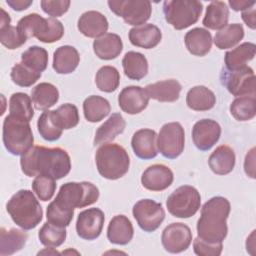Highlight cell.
Segmentation results:
<instances>
[{"instance_id": "1", "label": "cell", "mask_w": 256, "mask_h": 256, "mask_svg": "<svg viewBox=\"0 0 256 256\" xmlns=\"http://www.w3.org/2000/svg\"><path fill=\"white\" fill-rule=\"evenodd\" d=\"M99 198L98 188L91 182H67L63 184L56 198L48 205L47 221L67 227L74 215L75 208H84Z\"/></svg>"}, {"instance_id": "2", "label": "cell", "mask_w": 256, "mask_h": 256, "mask_svg": "<svg viewBox=\"0 0 256 256\" xmlns=\"http://www.w3.org/2000/svg\"><path fill=\"white\" fill-rule=\"evenodd\" d=\"M20 165L22 172L28 177L48 175L58 180L70 172L71 160L67 151L60 147L36 145L21 155Z\"/></svg>"}, {"instance_id": "3", "label": "cell", "mask_w": 256, "mask_h": 256, "mask_svg": "<svg viewBox=\"0 0 256 256\" xmlns=\"http://www.w3.org/2000/svg\"><path fill=\"white\" fill-rule=\"evenodd\" d=\"M230 213V202L222 197L215 196L209 199L201 208V216L197 221V234L202 240L209 243L222 242L228 232L227 218Z\"/></svg>"}, {"instance_id": "4", "label": "cell", "mask_w": 256, "mask_h": 256, "mask_svg": "<svg viewBox=\"0 0 256 256\" xmlns=\"http://www.w3.org/2000/svg\"><path fill=\"white\" fill-rule=\"evenodd\" d=\"M6 209L13 222L24 230L34 229L42 220L43 210L33 192L21 189L7 202Z\"/></svg>"}, {"instance_id": "5", "label": "cell", "mask_w": 256, "mask_h": 256, "mask_svg": "<svg viewBox=\"0 0 256 256\" xmlns=\"http://www.w3.org/2000/svg\"><path fill=\"white\" fill-rule=\"evenodd\" d=\"M95 162L99 174L109 180L123 177L130 166L127 151L117 143L101 144L96 151Z\"/></svg>"}, {"instance_id": "6", "label": "cell", "mask_w": 256, "mask_h": 256, "mask_svg": "<svg viewBox=\"0 0 256 256\" xmlns=\"http://www.w3.org/2000/svg\"><path fill=\"white\" fill-rule=\"evenodd\" d=\"M3 143L13 155H23L33 147L34 137L29 121L9 114L3 121Z\"/></svg>"}, {"instance_id": "7", "label": "cell", "mask_w": 256, "mask_h": 256, "mask_svg": "<svg viewBox=\"0 0 256 256\" xmlns=\"http://www.w3.org/2000/svg\"><path fill=\"white\" fill-rule=\"evenodd\" d=\"M202 10L203 5L197 0H167L163 3L165 20L177 30L195 24Z\"/></svg>"}, {"instance_id": "8", "label": "cell", "mask_w": 256, "mask_h": 256, "mask_svg": "<svg viewBox=\"0 0 256 256\" xmlns=\"http://www.w3.org/2000/svg\"><path fill=\"white\" fill-rule=\"evenodd\" d=\"M201 204L198 190L190 185H183L174 190L167 198L169 213L176 218H190L196 214Z\"/></svg>"}, {"instance_id": "9", "label": "cell", "mask_w": 256, "mask_h": 256, "mask_svg": "<svg viewBox=\"0 0 256 256\" xmlns=\"http://www.w3.org/2000/svg\"><path fill=\"white\" fill-rule=\"evenodd\" d=\"M107 3L110 10L129 25L145 24L152 12L151 2L148 0H109Z\"/></svg>"}, {"instance_id": "10", "label": "cell", "mask_w": 256, "mask_h": 256, "mask_svg": "<svg viewBox=\"0 0 256 256\" xmlns=\"http://www.w3.org/2000/svg\"><path fill=\"white\" fill-rule=\"evenodd\" d=\"M185 133L179 122L164 124L157 136L159 152L168 159H175L181 155L185 145Z\"/></svg>"}, {"instance_id": "11", "label": "cell", "mask_w": 256, "mask_h": 256, "mask_svg": "<svg viewBox=\"0 0 256 256\" xmlns=\"http://www.w3.org/2000/svg\"><path fill=\"white\" fill-rule=\"evenodd\" d=\"M221 83L234 96H255V74L251 67L229 71L223 69L220 75Z\"/></svg>"}, {"instance_id": "12", "label": "cell", "mask_w": 256, "mask_h": 256, "mask_svg": "<svg viewBox=\"0 0 256 256\" xmlns=\"http://www.w3.org/2000/svg\"><path fill=\"white\" fill-rule=\"evenodd\" d=\"M132 213L139 227L145 232H153L158 229L165 218L162 204L152 199H142L136 202Z\"/></svg>"}, {"instance_id": "13", "label": "cell", "mask_w": 256, "mask_h": 256, "mask_svg": "<svg viewBox=\"0 0 256 256\" xmlns=\"http://www.w3.org/2000/svg\"><path fill=\"white\" fill-rule=\"evenodd\" d=\"M161 242L166 251L180 253L189 248L192 242V232L184 223H171L163 230Z\"/></svg>"}, {"instance_id": "14", "label": "cell", "mask_w": 256, "mask_h": 256, "mask_svg": "<svg viewBox=\"0 0 256 256\" xmlns=\"http://www.w3.org/2000/svg\"><path fill=\"white\" fill-rule=\"evenodd\" d=\"M104 212L99 208H89L79 213L76 221V232L85 240H94L102 232L104 225Z\"/></svg>"}, {"instance_id": "15", "label": "cell", "mask_w": 256, "mask_h": 256, "mask_svg": "<svg viewBox=\"0 0 256 256\" xmlns=\"http://www.w3.org/2000/svg\"><path fill=\"white\" fill-rule=\"evenodd\" d=\"M221 127L215 120L202 119L197 121L192 128V139L197 149L210 150L219 140Z\"/></svg>"}, {"instance_id": "16", "label": "cell", "mask_w": 256, "mask_h": 256, "mask_svg": "<svg viewBox=\"0 0 256 256\" xmlns=\"http://www.w3.org/2000/svg\"><path fill=\"white\" fill-rule=\"evenodd\" d=\"M119 107L130 115L142 112L149 103V96L140 86H127L122 89L118 96Z\"/></svg>"}, {"instance_id": "17", "label": "cell", "mask_w": 256, "mask_h": 256, "mask_svg": "<svg viewBox=\"0 0 256 256\" xmlns=\"http://www.w3.org/2000/svg\"><path fill=\"white\" fill-rule=\"evenodd\" d=\"M173 180L174 175L172 170L163 164L149 166L141 177L143 187L150 191H163L172 184Z\"/></svg>"}, {"instance_id": "18", "label": "cell", "mask_w": 256, "mask_h": 256, "mask_svg": "<svg viewBox=\"0 0 256 256\" xmlns=\"http://www.w3.org/2000/svg\"><path fill=\"white\" fill-rule=\"evenodd\" d=\"M157 134L152 129L137 130L131 139V146L134 154L140 159H152L158 154Z\"/></svg>"}, {"instance_id": "19", "label": "cell", "mask_w": 256, "mask_h": 256, "mask_svg": "<svg viewBox=\"0 0 256 256\" xmlns=\"http://www.w3.org/2000/svg\"><path fill=\"white\" fill-rule=\"evenodd\" d=\"M78 30L86 37L98 38L108 30L107 18L100 12L90 10L84 12L78 19Z\"/></svg>"}, {"instance_id": "20", "label": "cell", "mask_w": 256, "mask_h": 256, "mask_svg": "<svg viewBox=\"0 0 256 256\" xmlns=\"http://www.w3.org/2000/svg\"><path fill=\"white\" fill-rule=\"evenodd\" d=\"M128 36L132 45L144 49H152L156 47L162 39L160 29L151 23L131 28Z\"/></svg>"}, {"instance_id": "21", "label": "cell", "mask_w": 256, "mask_h": 256, "mask_svg": "<svg viewBox=\"0 0 256 256\" xmlns=\"http://www.w3.org/2000/svg\"><path fill=\"white\" fill-rule=\"evenodd\" d=\"M133 234V225L125 215H116L110 220L107 228V238L111 243L126 245L132 240Z\"/></svg>"}, {"instance_id": "22", "label": "cell", "mask_w": 256, "mask_h": 256, "mask_svg": "<svg viewBox=\"0 0 256 256\" xmlns=\"http://www.w3.org/2000/svg\"><path fill=\"white\" fill-rule=\"evenodd\" d=\"M182 86L175 79L158 81L153 84H148L145 91L149 98L160 102H174L178 100Z\"/></svg>"}, {"instance_id": "23", "label": "cell", "mask_w": 256, "mask_h": 256, "mask_svg": "<svg viewBox=\"0 0 256 256\" xmlns=\"http://www.w3.org/2000/svg\"><path fill=\"white\" fill-rule=\"evenodd\" d=\"M123 49V43L119 35L106 33L93 42V50L96 56L102 60H112L117 58Z\"/></svg>"}, {"instance_id": "24", "label": "cell", "mask_w": 256, "mask_h": 256, "mask_svg": "<svg viewBox=\"0 0 256 256\" xmlns=\"http://www.w3.org/2000/svg\"><path fill=\"white\" fill-rule=\"evenodd\" d=\"M187 50L195 56H205L211 49L212 36L211 33L200 27H196L188 31L184 37Z\"/></svg>"}, {"instance_id": "25", "label": "cell", "mask_w": 256, "mask_h": 256, "mask_svg": "<svg viewBox=\"0 0 256 256\" xmlns=\"http://www.w3.org/2000/svg\"><path fill=\"white\" fill-rule=\"evenodd\" d=\"M255 51L256 46L251 42H244L236 48L227 51L224 57L225 69L235 71L248 66L247 63L254 58Z\"/></svg>"}, {"instance_id": "26", "label": "cell", "mask_w": 256, "mask_h": 256, "mask_svg": "<svg viewBox=\"0 0 256 256\" xmlns=\"http://www.w3.org/2000/svg\"><path fill=\"white\" fill-rule=\"evenodd\" d=\"M79 61L80 56L75 47L60 46L53 54V69L58 74H69L77 68Z\"/></svg>"}, {"instance_id": "27", "label": "cell", "mask_w": 256, "mask_h": 256, "mask_svg": "<svg viewBox=\"0 0 256 256\" xmlns=\"http://www.w3.org/2000/svg\"><path fill=\"white\" fill-rule=\"evenodd\" d=\"M208 164L215 174L226 175L234 169L235 153L231 147L220 145L210 155Z\"/></svg>"}, {"instance_id": "28", "label": "cell", "mask_w": 256, "mask_h": 256, "mask_svg": "<svg viewBox=\"0 0 256 256\" xmlns=\"http://www.w3.org/2000/svg\"><path fill=\"white\" fill-rule=\"evenodd\" d=\"M126 127V122L120 113H113L95 133L94 145H100L112 141L117 135L122 134Z\"/></svg>"}, {"instance_id": "29", "label": "cell", "mask_w": 256, "mask_h": 256, "mask_svg": "<svg viewBox=\"0 0 256 256\" xmlns=\"http://www.w3.org/2000/svg\"><path fill=\"white\" fill-rule=\"evenodd\" d=\"M186 103L194 111H207L215 106L216 96L209 88L198 85L187 92Z\"/></svg>"}, {"instance_id": "30", "label": "cell", "mask_w": 256, "mask_h": 256, "mask_svg": "<svg viewBox=\"0 0 256 256\" xmlns=\"http://www.w3.org/2000/svg\"><path fill=\"white\" fill-rule=\"evenodd\" d=\"M124 74L131 80H141L148 73V61L146 57L135 51H128L122 59Z\"/></svg>"}, {"instance_id": "31", "label": "cell", "mask_w": 256, "mask_h": 256, "mask_svg": "<svg viewBox=\"0 0 256 256\" xmlns=\"http://www.w3.org/2000/svg\"><path fill=\"white\" fill-rule=\"evenodd\" d=\"M28 238L25 231L11 228L6 230L5 228L0 229V255H11L15 252L20 251Z\"/></svg>"}, {"instance_id": "32", "label": "cell", "mask_w": 256, "mask_h": 256, "mask_svg": "<svg viewBox=\"0 0 256 256\" xmlns=\"http://www.w3.org/2000/svg\"><path fill=\"white\" fill-rule=\"evenodd\" d=\"M229 19V9L223 1H212L206 8L203 25L212 30L224 28Z\"/></svg>"}, {"instance_id": "33", "label": "cell", "mask_w": 256, "mask_h": 256, "mask_svg": "<svg viewBox=\"0 0 256 256\" xmlns=\"http://www.w3.org/2000/svg\"><path fill=\"white\" fill-rule=\"evenodd\" d=\"M31 98L36 109L48 110L57 103L59 91L53 84L42 82L32 88Z\"/></svg>"}, {"instance_id": "34", "label": "cell", "mask_w": 256, "mask_h": 256, "mask_svg": "<svg viewBox=\"0 0 256 256\" xmlns=\"http://www.w3.org/2000/svg\"><path fill=\"white\" fill-rule=\"evenodd\" d=\"M111 110L110 103L104 97L91 95L83 102V112L87 121L95 123L103 120L109 115Z\"/></svg>"}, {"instance_id": "35", "label": "cell", "mask_w": 256, "mask_h": 256, "mask_svg": "<svg viewBox=\"0 0 256 256\" xmlns=\"http://www.w3.org/2000/svg\"><path fill=\"white\" fill-rule=\"evenodd\" d=\"M37 128L40 136L47 141L58 140L63 131L56 118L55 110H45L38 118Z\"/></svg>"}, {"instance_id": "36", "label": "cell", "mask_w": 256, "mask_h": 256, "mask_svg": "<svg viewBox=\"0 0 256 256\" xmlns=\"http://www.w3.org/2000/svg\"><path fill=\"white\" fill-rule=\"evenodd\" d=\"M244 37V29L242 24H227L224 28L216 32L214 43L219 49H228L237 45Z\"/></svg>"}, {"instance_id": "37", "label": "cell", "mask_w": 256, "mask_h": 256, "mask_svg": "<svg viewBox=\"0 0 256 256\" xmlns=\"http://www.w3.org/2000/svg\"><path fill=\"white\" fill-rule=\"evenodd\" d=\"M231 115L238 121H248L256 115L255 96H239L230 105Z\"/></svg>"}, {"instance_id": "38", "label": "cell", "mask_w": 256, "mask_h": 256, "mask_svg": "<svg viewBox=\"0 0 256 256\" xmlns=\"http://www.w3.org/2000/svg\"><path fill=\"white\" fill-rule=\"evenodd\" d=\"M38 238L44 246L58 247L62 245L66 239V228L47 221L40 228Z\"/></svg>"}, {"instance_id": "39", "label": "cell", "mask_w": 256, "mask_h": 256, "mask_svg": "<svg viewBox=\"0 0 256 256\" xmlns=\"http://www.w3.org/2000/svg\"><path fill=\"white\" fill-rule=\"evenodd\" d=\"M21 63L37 72H43L48 65V52L39 46H31L21 54Z\"/></svg>"}, {"instance_id": "40", "label": "cell", "mask_w": 256, "mask_h": 256, "mask_svg": "<svg viewBox=\"0 0 256 256\" xmlns=\"http://www.w3.org/2000/svg\"><path fill=\"white\" fill-rule=\"evenodd\" d=\"M120 82V74L118 70L113 66H102L96 73L95 83L97 88L102 92L115 91Z\"/></svg>"}, {"instance_id": "41", "label": "cell", "mask_w": 256, "mask_h": 256, "mask_svg": "<svg viewBox=\"0 0 256 256\" xmlns=\"http://www.w3.org/2000/svg\"><path fill=\"white\" fill-rule=\"evenodd\" d=\"M9 112L12 115L24 118L30 122L34 116L31 98L23 92L12 94L9 100Z\"/></svg>"}, {"instance_id": "42", "label": "cell", "mask_w": 256, "mask_h": 256, "mask_svg": "<svg viewBox=\"0 0 256 256\" xmlns=\"http://www.w3.org/2000/svg\"><path fill=\"white\" fill-rule=\"evenodd\" d=\"M13 83L20 87H30L41 77V73L34 71L23 63H16L10 73Z\"/></svg>"}, {"instance_id": "43", "label": "cell", "mask_w": 256, "mask_h": 256, "mask_svg": "<svg viewBox=\"0 0 256 256\" xmlns=\"http://www.w3.org/2000/svg\"><path fill=\"white\" fill-rule=\"evenodd\" d=\"M56 179L48 175H37L32 182V189L42 201H49L56 190Z\"/></svg>"}, {"instance_id": "44", "label": "cell", "mask_w": 256, "mask_h": 256, "mask_svg": "<svg viewBox=\"0 0 256 256\" xmlns=\"http://www.w3.org/2000/svg\"><path fill=\"white\" fill-rule=\"evenodd\" d=\"M56 118L63 130H68L77 126L79 122L78 109L74 104H62L55 110Z\"/></svg>"}, {"instance_id": "45", "label": "cell", "mask_w": 256, "mask_h": 256, "mask_svg": "<svg viewBox=\"0 0 256 256\" xmlns=\"http://www.w3.org/2000/svg\"><path fill=\"white\" fill-rule=\"evenodd\" d=\"M44 19L45 18H43L37 13H31L22 17L18 21L16 27L26 39L31 37H36L40 31V28L42 23L44 22Z\"/></svg>"}, {"instance_id": "46", "label": "cell", "mask_w": 256, "mask_h": 256, "mask_svg": "<svg viewBox=\"0 0 256 256\" xmlns=\"http://www.w3.org/2000/svg\"><path fill=\"white\" fill-rule=\"evenodd\" d=\"M0 41L6 48L13 50L25 44L27 39L20 33L17 27L9 25L0 28Z\"/></svg>"}, {"instance_id": "47", "label": "cell", "mask_w": 256, "mask_h": 256, "mask_svg": "<svg viewBox=\"0 0 256 256\" xmlns=\"http://www.w3.org/2000/svg\"><path fill=\"white\" fill-rule=\"evenodd\" d=\"M223 245L220 243H209L196 237L193 241L194 253L199 256H219L222 252Z\"/></svg>"}, {"instance_id": "48", "label": "cell", "mask_w": 256, "mask_h": 256, "mask_svg": "<svg viewBox=\"0 0 256 256\" xmlns=\"http://www.w3.org/2000/svg\"><path fill=\"white\" fill-rule=\"evenodd\" d=\"M71 2L69 0H42L40 1V5L42 10L53 17H59L65 14L69 7Z\"/></svg>"}, {"instance_id": "49", "label": "cell", "mask_w": 256, "mask_h": 256, "mask_svg": "<svg viewBox=\"0 0 256 256\" xmlns=\"http://www.w3.org/2000/svg\"><path fill=\"white\" fill-rule=\"evenodd\" d=\"M254 151L255 149L252 148L249 153L246 155V158H245V162H244V169H245V173L250 176L251 178H255V174H254Z\"/></svg>"}, {"instance_id": "50", "label": "cell", "mask_w": 256, "mask_h": 256, "mask_svg": "<svg viewBox=\"0 0 256 256\" xmlns=\"http://www.w3.org/2000/svg\"><path fill=\"white\" fill-rule=\"evenodd\" d=\"M256 12H255V8L254 6L249 8V9H246L244 11H242V19L243 21L246 23V25L248 27H250L251 29H255L256 27Z\"/></svg>"}, {"instance_id": "51", "label": "cell", "mask_w": 256, "mask_h": 256, "mask_svg": "<svg viewBox=\"0 0 256 256\" xmlns=\"http://www.w3.org/2000/svg\"><path fill=\"white\" fill-rule=\"evenodd\" d=\"M6 3L13 10L23 11V10H26L33 3V1L32 0H7Z\"/></svg>"}, {"instance_id": "52", "label": "cell", "mask_w": 256, "mask_h": 256, "mask_svg": "<svg viewBox=\"0 0 256 256\" xmlns=\"http://www.w3.org/2000/svg\"><path fill=\"white\" fill-rule=\"evenodd\" d=\"M229 5L232 7L234 11H244L246 9H249L255 5V1H242V0H230Z\"/></svg>"}, {"instance_id": "53", "label": "cell", "mask_w": 256, "mask_h": 256, "mask_svg": "<svg viewBox=\"0 0 256 256\" xmlns=\"http://www.w3.org/2000/svg\"><path fill=\"white\" fill-rule=\"evenodd\" d=\"M1 17H0V28H4L6 26L10 25L11 22V18L9 16V14L3 9L1 8Z\"/></svg>"}, {"instance_id": "54", "label": "cell", "mask_w": 256, "mask_h": 256, "mask_svg": "<svg viewBox=\"0 0 256 256\" xmlns=\"http://www.w3.org/2000/svg\"><path fill=\"white\" fill-rule=\"evenodd\" d=\"M40 254H48V255H59L60 253L59 252H57L56 250H54V248L53 247H50V248H46L45 250H42V251H40L39 253H38V255H40Z\"/></svg>"}]
</instances>
